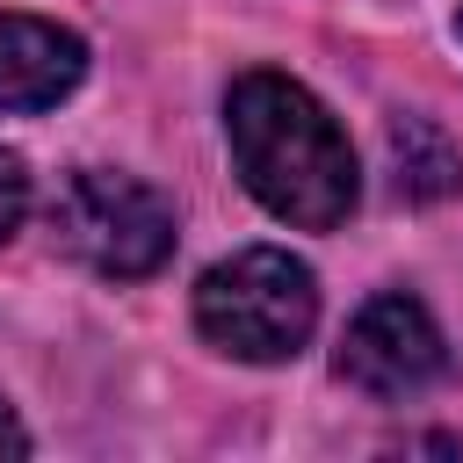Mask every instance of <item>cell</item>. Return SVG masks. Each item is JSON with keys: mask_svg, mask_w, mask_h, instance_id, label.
Wrapping results in <instances>:
<instances>
[{"mask_svg": "<svg viewBox=\"0 0 463 463\" xmlns=\"http://www.w3.org/2000/svg\"><path fill=\"white\" fill-rule=\"evenodd\" d=\"M51 232L80 268L109 282H137L174 253V203L137 174L80 166L51 203Z\"/></svg>", "mask_w": 463, "mask_h": 463, "instance_id": "3", "label": "cell"}, {"mask_svg": "<svg viewBox=\"0 0 463 463\" xmlns=\"http://www.w3.org/2000/svg\"><path fill=\"white\" fill-rule=\"evenodd\" d=\"M87 72V43L43 14H0V116L58 109Z\"/></svg>", "mask_w": 463, "mask_h": 463, "instance_id": "5", "label": "cell"}, {"mask_svg": "<svg viewBox=\"0 0 463 463\" xmlns=\"http://www.w3.org/2000/svg\"><path fill=\"white\" fill-rule=\"evenodd\" d=\"M224 137H232L239 181L253 188V203L268 217L304 224V232H333L354 210L362 181H354L347 130L289 72H239L224 94Z\"/></svg>", "mask_w": 463, "mask_h": 463, "instance_id": "1", "label": "cell"}, {"mask_svg": "<svg viewBox=\"0 0 463 463\" xmlns=\"http://www.w3.org/2000/svg\"><path fill=\"white\" fill-rule=\"evenodd\" d=\"M22 210H29V166L14 152H0V239L22 224Z\"/></svg>", "mask_w": 463, "mask_h": 463, "instance_id": "7", "label": "cell"}, {"mask_svg": "<svg viewBox=\"0 0 463 463\" xmlns=\"http://www.w3.org/2000/svg\"><path fill=\"white\" fill-rule=\"evenodd\" d=\"M391 166H398V195H412V203H434V195H449L463 181L456 145L427 116H398L391 123Z\"/></svg>", "mask_w": 463, "mask_h": 463, "instance_id": "6", "label": "cell"}, {"mask_svg": "<svg viewBox=\"0 0 463 463\" xmlns=\"http://www.w3.org/2000/svg\"><path fill=\"white\" fill-rule=\"evenodd\" d=\"M195 326L239 362H289L318 326V282L282 246H239L195 282Z\"/></svg>", "mask_w": 463, "mask_h": 463, "instance_id": "2", "label": "cell"}, {"mask_svg": "<svg viewBox=\"0 0 463 463\" xmlns=\"http://www.w3.org/2000/svg\"><path fill=\"white\" fill-rule=\"evenodd\" d=\"M441 369H449L441 326H434V311H427L420 297H405V289L369 297V304L347 318V333H340V376H347L362 398H383V405L420 398Z\"/></svg>", "mask_w": 463, "mask_h": 463, "instance_id": "4", "label": "cell"}, {"mask_svg": "<svg viewBox=\"0 0 463 463\" xmlns=\"http://www.w3.org/2000/svg\"><path fill=\"white\" fill-rule=\"evenodd\" d=\"M0 456H29V434H22V420H14L7 398H0Z\"/></svg>", "mask_w": 463, "mask_h": 463, "instance_id": "8", "label": "cell"}, {"mask_svg": "<svg viewBox=\"0 0 463 463\" xmlns=\"http://www.w3.org/2000/svg\"><path fill=\"white\" fill-rule=\"evenodd\" d=\"M456 36H463V14H456Z\"/></svg>", "mask_w": 463, "mask_h": 463, "instance_id": "9", "label": "cell"}]
</instances>
